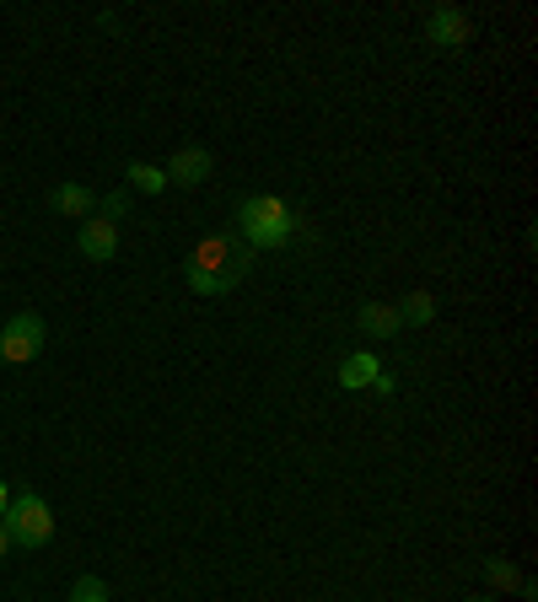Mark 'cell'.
Returning <instances> with one entry per match:
<instances>
[{"label": "cell", "mask_w": 538, "mask_h": 602, "mask_svg": "<svg viewBox=\"0 0 538 602\" xmlns=\"http://www.w3.org/2000/svg\"><path fill=\"white\" fill-rule=\"evenodd\" d=\"M249 275V247L238 237H205L194 253H189V270H183V281L194 296H226V291H238V281Z\"/></svg>", "instance_id": "6da1fadb"}, {"label": "cell", "mask_w": 538, "mask_h": 602, "mask_svg": "<svg viewBox=\"0 0 538 602\" xmlns=\"http://www.w3.org/2000/svg\"><path fill=\"white\" fill-rule=\"evenodd\" d=\"M238 232H243V247H253V253H281L296 237V215L281 194H243L238 200Z\"/></svg>", "instance_id": "7a4b0ae2"}, {"label": "cell", "mask_w": 538, "mask_h": 602, "mask_svg": "<svg viewBox=\"0 0 538 602\" xmlns=\"http://www.w3.org/2000/svg\"><path fill=\"white\" fill-rule=\"evenodd\" d=\"M0 527H6L11 549H43L54 538V511H49L43 495L28 489V495H11V506L0 511Z\"/></svg>", "instance_id": "3957f363"}, {"label": "cell", "mask_w": 538, "mask_h": 602, "mask_svg": "<svg viewBox=\"0 0 538 602\" xmlns=\"http://www.w3.org/2000/svg\"><path fill=\"white\" fill-rule=\"evenodd\" d=\"M43 339H49V328H43L39 313H17V318L0 328V361L11 366H28L43 356Z\"/></svg>", "instance_id": "277c9868"}, {"label": "cell", "mask_w": 538, "mask_h": 602, "mask_svg": "<svg viewBox=\"0 0 538 602\" xmlns=\"http://www.w3.org/2000/svg\"><path fill=\"white\" fill-rule=\"evenodd\" d=\"M474 39V22L457 11V6H436L431 17H425V43H436L442 54H463Z\"/></svg>", "instance_id": "5b68a950"}, {"label": "cell", "mask_w": 538, "mask_h": 602, "mask_svg": "<svg viewBox=\"0 0 538 602\" xmlns=\"http://www.w3.org/2000/svg\"><path fill=\"white\" fill-rule=\"evenodd\" d=\"M167 183H178V189H200L210 172H215V157H210L205 146H183V151H172V161L162 167Z\"/></svg>", "instance_id": "8992f818"}, {"label": "cell", "mask_w": 538, "mask_h": 602, "mask_svg": "<svg viewBox=\"0 0 538 602\" xmlns=\"http://www.w3.org/2000/svg\"><path fill=\"white\" fill-rule=\"evenodd\" d=\"M76 247H82V258H92V264H108V258H119V226L103 221V215H92V221H82V232H76Z\"/></svg>", "instance_id": "52a82bcc"}, {"label": "cell", "mask_w": 538, "mask_h": 602, "mask_svg": "<svg viewBox=\"0 0 538 602\" xmlns=\"http://www.w3.org/2000/svg\"><path fill=\"white\" fill-rule=\"evenodd\" d=\"M377 377H382V361H377V350H350V356L339 361V388H345V393H367Z\"/></svg>", "instance_id": "ba28073f"}, {"label": "cell", "mask_w": 538, "mask_h": 602, "mask_svg": "<svg viewBox=\"0 0 538 602\" xmlns=\"http://www.w3.org/2000/svg\"><path fill=\"white\" fill-rule=\"evenodd\" d=\"M356 328H361V339H393L404 323H399V307H388V302H367L361 313H356Z\"/></svg>", "instance_id": "9c48e42d"}, {"label": "cell", "mask_w": 538, "mask_h": 602, "mask_svg": "<svg viewBox=\"0 0 538 602\" xmlns=\"http://www.w3.org/2000/svg\"><path fill=\"white\" fill-rule=\"evenodd\" d=\"M125 183H129V194H162V189H167V172L157 167V161H129V167H125Z\"/></svg>", "instance_id": "30bf717a"}, {"label": "cell", "mask_w": 538, "mask_h": 602, "mask_svg": "<svg viewBox=\"0 0 538 602\" xmlns=\"http://www.w3.org/2000/svg\"><path fill=\"white\" fill-rule=\"evenodd\" d=\"M49 204H54L60 215H86V210L97 204V194H92L86 183H60V189L49 194Z\"/></svg>", "instance_id": "8fae6325"}, {"label": "cell", "mask_w": 538, "mask_h": 602, "mask_svg": "<svg viewBox=\"0 0 538 602\" xmlns=\"http://www.w3.org/2000/svg\"><path fill=\"white\" fill-rule=\"evenodd\" d=\"M431 318H436V296H431V291H410V296L399 302V323H410V328H425Z\"/></svg>", "instance_id": "7c38bea8"}, {"label": "cell", "mask_w": 538, "mask_h": 602, "mask_svg": "<svg viewBox=\"0 0 538 602\" xmlns=\"http://www.w3.org/2000/svg\"><path fill=\"white\" fill-rule=\"evenodd\" d=\"M485 575H490V587H500V592H517L523 587V575H517L511 560H485Z\"/></svg>", "instance_id": "4fadbf2b"}, {"label": "cell", "mask_w": 538, "mask_h": 602, "mask_svg": "<svg viewBox=\"0 0 538 602\" xmlns=\"http://www.w3.org/2000/svg\"><path fill=\"white\" fill-rule=\"evenodd\" d=\"M71 602H108V581H103V575H76Z\"/></svg>", "instance_id": "5bb4252c"}, {"label": "cell", "mask_w": 538, "mask_h": 602, "mask_svg": "<svg viewBox=\"0 0 538 602\" xmlns=\"http://www.w3.org/2000/svg\"><path fill=\"white\" fill-rule=\"evenodd\" d=\"M103 221H114V226H119V221H125L129 215V189H114V194H103Z\"/></svg>", "instance_id": "9a60e30c"}, {"label": "cell", "mask_w": 538, "mask_h": 602, "mask_svg": "<svg viewBox=\"0 0 538 602\" xmlns=\"http://www.w3.org/2000/svg\"><path fill=\"white\" fill-rule=\"evenodd\" d=\"M372 393H377V399H393V393H399V388H393V377H388V371H382V377H377V382H372Z\"/></svg>", "instance_id": "2e32d148"}, {"label": "cell", "mask_w": 538, "mask_h": 602, "mask_svg": "<svg viewBox=\"0 0 538 602\" xmlns=\"http://www.w3.org/2000/svg\"><path fill=\"white\" fill-rule=\"evenodd\" d=\"M6 555H11V538H6V527H0V560H6Z\"/></svg>", "instance_id": "e0dca14e"}, {"label": "cell", "mask_w": 538, "mask_h": 602, "mask_svg": "<svg viewBox=\"0 0 538 602\" xmlns=\"http://www.w3.org/2000/svg\"><path fill=\"white\" fill-rule=\"evenodd\" d=\"M6 506H11V489H6V479H0V511H6Z\"/></svg>", "instance_id": "ac0fdd59"}, {"label": "cell", "mask_w": 538, "mask_h": 602, "mask_svg": "<svg viewBox=\"0 0 538 602\" xmlns=\"http://www.w3.org/2000/svg\"><path fill=\"white\" fill-rule=\"evenodd\" d=\"M474 602H496V598H474Z\"/></svg>", "instance_id": "d6986e66"}]
</instances>
